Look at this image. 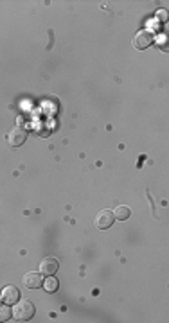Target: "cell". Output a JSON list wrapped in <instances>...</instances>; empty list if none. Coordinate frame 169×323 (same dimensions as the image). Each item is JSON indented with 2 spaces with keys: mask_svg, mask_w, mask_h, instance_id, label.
Wrapping results in <instances>:
<instances>
[{
  "mask_svg": "<svg viewBox=\"0 0 169 323\" xmlns=\"http://www.w3.org/2000/svg\"><path fill=\"white\" fill-rule=\"evenodd\" d=\"M24 282V286L27 289H40L43 286V278H42V273H27V275L22 278Z\"/></svg>",
  "mask_w": 169,
  "mask_h": 323,
  "instance_id": "obj_7",
  "label": "cell"
},
{
  "mask_svg": "<svg viewBox=\"0 0 169 323\" xmlns=\"http://www.w3.org/2000/svg\"><path fill=\"white\" fill-rule=\"evenodd\" d=\"M43 289L47 291V293H56L58 289H60V282H58V278H54V276H47L45 280H43Z\"/></svg>",
  "mask_w": 169,
  "mask_h": 323,
  "instance_id": "obj_8",
  "label": "cell"
},
{
  "mask_svg": "<svg viewBox=\"0 0 169 323\" xmlns=\"http://www.w3.org/2000/svg\"><path fill=\"white\" fill-rule=\"evenodd\" d=\"M36 309H34V304L33 302H29V300H22V302H16L14 304V320H18V322H29V320L33 318Z\"/></svg>",
  "mask_w": 169,
  "mask_h": 323,
  "instance_id": "obj_1",
  "label": "cell"
},
{
  "mask_svg": "<svg viewBox=\"0 0 169 323\" xmlns=\"http://www.w3.org/2000/svg\"><path fill=\"white\" fill-rule=\"evenodd\" d=\"M0 300L7 305H14L20 300V291L14 286H5L4 289L0 291Z\"/></svg>",
  "mask_w": 169,
  "mask_h": 323,
  "instance_id": "obj_5",
  "label": "cell"
},
{
  "mask_svg": "<svg viewBox=\"0 0 169 323\" xmlns=\"http://www.w3.org/2000/svg\"><path fill=\"white\" fill-rule=\"evenodd\" d=\"M113 221H115V217H113V212L112 210H101L95 214V228L97 230H108L110 226L113 225Z\"/></svg>",
  "mask_w": 169,
  "mask_h": 323,
  "instance_id": "obj_3",
  "label": "cell"
},
{
  "mask_svg": "<svg viewBox=\"0 0 169 323\" xmlns=\"http://www.w3.org/2000/svg\"><path fill=\"white\" fill-rule=\"evenodd\" d=\"M130 208L128 206H124V205H119L115 210H113V217L117 221H126V219H130Z\"/></svg>",
  "mask_w": 169,
  "mask_h": 323,
  "instance_id": "obj_9",
  "label": "cell"
},
{
  "mask_svg": "<svg viewBox=\"0 0 169 323\" xmlns=\"http://www.w3.org/2000/svg\"><path fill=\"white\" fill-rule=\"evenodd\" d=\"M153 43V34L150 33V31H139V33L133 36V47L137 49V51H144V49H148Z\"/></svg>",
  "mask_w": 169,
  "mask_h": 323,
  "instance_id": "obj_4",
  "label": "cell"
},
{
  "mask_svg": "<svg viewBox=\"0 0 169 323\" xmlns=\"http://www.w3.org/2000/svg\"><path fill=\"white\" fill-rule=\"evenodd\" d=\"M25 140H27V131H25L22 126H14L9 133H7V144L11 147H20L24 145Z\"/></svg>",
  "mask_w": 169,
  "mask_h": 323,
  "instance_id": "obj_2",
  "label": "cell"
},
{
  "mask_svg": "<svg viewBox=\"0 0 169 323\" xmlns=\"http://www.w3.org/2000/svg\"><path fill=\"white\" fill-rule=\"evenodd\" d=\"M58 267H60V260L56 257H45L40 262V273L45 276H51L58 271Z\"/></svg>",
  "mask_w": 169,
  "mask_h": 323,
  "instance_id": "obj_6",
  "label": "cell"
},
{
  "mask_svg": "<svg viewBox=\"0 0 169 323\" xmlns=\"http://www.w3.org/2000/svg\"><path fill=\"white\" fill-rule=\"evenodd\" d=\"M11 316H13V311L7 307V304L0 305V322H7V320H11Z\"/></svg>",
  "mask_w": 169,
  "mask_h": 323,
  "instance_id": "obj_10",
  "label": "cell"
}]
</instances>
